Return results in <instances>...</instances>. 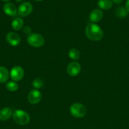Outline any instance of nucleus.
I'll use <instances>...</instances> for the list:
<instances>
[{
	"label": "nucleus",
	"instance_id": "f257e3e1",
	"mask_svg": "<svg viewBox=\"0 0 129 129\" xmlns=\"http://www.w3.org/2000/svg\"><path fill=\"white\" fill-rule=\"evenodd\" d=\"M85 34L89 39L92 41H99L103 37V31L97 24L89 23L85 28Z\"/></svg>",
	"mask_w": 129,
	"mask_h": 129
},
{
	"label": "nucleus",
	"instance_id": "f03ea898",
	"mask_svg": "<svg viewBox=\"0 0 129 129\" xmlns=\"http://www.w3.org/2000/svg\"><path fill=\"white\" fill-rule=\"evenodd\" d=\"M13 118L15 123L22 125H25L29 123L30 120L29 113L22 110H15L13 113Z\"/></svg>",
	"mask_w": 129,
	"mask_h": 129
},
{
	"label": "nucleus",
	"instance_id": "7ed1b4c3",
	"mask_svg": "<svg viewBox=\"0 0 129 129\" xmlns=\"http://www.w3.org/2000/svg\"><path fill=\"white\" fill-rule=\"evenodd\" d=\"M44 38L42 35L37 33H31L27 36V42L33 47H40L44 44Z\"/></svg>",
	"mask_w": 129,
	"mask_h": 129
},
{
	"label": "nucleus",
	"instance_id": "20e7f679",
	"mask_svg": "<svg viewBox=\"0 0 129 129\" xmlns=\"http://www.w3.org/2000/svg\"><path fill=\"white\" fill-rule=\"evenodd\" d=\"M70 112L73 117L75 118H82L87 113V109L81 103H73L70 108Z\"/></svg>",
	"mask_w": 129,
	"mask_h": 129
},
{
	"label": "nucleus",
	"instance_id": "39448f33",
	"mask_svg": "<svg viewBox=\"0 0 129 129\" xmlns=\"http://www.w3.org/2000/svg\"><path fill=\"white\" fill-rule=\"evenodd\" d=\"M10 76L13 81H19L24 78V70L20 66H15L10 71Z\"/></svg>",
	"mask_w": 129,
	"mask_h": 129
},
{
	"label": "nucleus",
	"instance_id": "423d86ee",
	"mask_svg": "<svg viewBox=\"0 0 129 129\" xmlns=\"http://www.w3.org/2000/svg\"><path fill=\"white\" fill-rule=\"evenodd\" d=\"M33 10V6L29 2H24L19 6L18 8V14L22 17H25L30 15Z\"/></svg>",
	"mask_w": 129,
	"mask_h": 129
},
{
	"label": "nucleus",
	"instance_id": "0eeeda50",
	"mask_svg": "<svg viewBox=\"0 0 129 129\" xmlns=\"http://www.w3.org/2000/svg\"><path fill=\"white\" fill-rule=\"evenodd\" d=\"M28 101L31 104L35 105L40 102L42 98L41 93L38 89H32L28 94Z\"/></svg>",
	"mask_w": 129,
	"mask_h": 129
},
{
	"label": "nucleus",
	"instance_id": "6e6552de",
	"mask_svg": "<svg viewBox=\"0 0 129 129\" xmlns=\"http://www.w3.org/2000/svg\"><path fill=\"white\" fill-rule=\"evenodd\" d=\"M81 71V66L77 62H70L67 66V73L70 76L75 77L79 74Z\"/></svg>",
	"mask_w": 129,
	"mask_h": 129
},
{
	"label": "nucleus",
	"instance_id": "1a4fd4ad",
	"mask_svg": "<svg viewBox=\"0 0 129 129\" xmlns=\"http://www.w3.org/2000/svg\"><path fill=\"white\" fill-rule=\"evenodd\" d=\"M6 40L10 45L13 47H16L19 45L21 41L20 36L15 32L8 33L6 36Z\"/></svg>",
	"mask_w": 129,
	"mask_h": 129
},
{
	"label": "nucleus",
	"instance_id": "9d476101",
	"mask_svg": "<svg viewBox=\"0 0 129 129\" xmlns=\"http://www.w3.org/2000/svg\"><path fill=\"white\" fill-rule=\"evenodd\" d=\"M3 11L5 14L10 16H15L18 13L16 6L11 3H6L4 5Z\"/></svg>",
	"mask_w": 129,
	"mask_h": 129
},
{
	"label": "nucleus",
	"instance_id": "9b49d317",
	"mask_svg": "<svg viewBox=\"0 0 129 129\" xmlns=\"http://www.w3.org/2000/svg\"><path fill=\"white\" fill-rule=\"evenodd\" d=\"M103 17V13L99 9H95L92 10L89 14V20L92 23L99 22Z\"/></svg>",
	"mask_w": 129,
	"mask_h": 129
},
{
	"label": "nucleus",
	"instance_id": "f8f14e48",
	"mask_svg": "<svg viewBox=\"0 0 129 129\" xmlns=\"http://www.w3.org/2000/svg\"><path fill=\"white\" fill-rule=\"evenodd\" d=\"M12 110L8 107L3 108L0 110V120L1 121H6L9 118H11L13 115Z\"/></svg>",
	"mask_w": 129,
	"mask_h": 129
},
{
	"label": "nucleus",
	"instance_id": "ddd939ff",
	"mask_svg": "<svg viewBox=\"0 0 129 129\" xmlns=\"http://www.w3.org/2000/svg\"><path fill=\"white\" fill-rule=\"evenodd\" d=\"M9 72L5 67L0 66V83H5L8 80Z\"/></svg>",
	"mask_w": 129,
	"mask_h": 129
},
{
	"label": "nucleus",
	"instance_id": "4468645a",
	"mask_svg": "<svg viewBox=\"0 0 129 129\" xmlns=\"http://www.w3.org/2000/svg\"><path fill=\"white\" fill-rule=\"evenodd\" d=\"M97 5L102 10H108L112 8L113 1L111 0H99Z\"/></svg>",
	"mask_w": 129,
	"mask_h": 129
},
{
	"label": "nucleus",
	"instance_id": "2eb2a0df",
	"mask_svg": "<svg viewBox=\"0 0 129 129\" xmlns=\"http://www.w3.org/2000/svg\"><path fill=\"white\" fill-rule=\"evenodd\" d=\"M24 20L22 18H15L11 22V27L15 30H19L24 26Z\"/></svg>",
	"mask_w": 129,
	"mask_h": 129
},
{
	"label": "nucleus",
	"instance_id": "dca6fc26",
	"mask_svg": "<svg viewBox=\"0 0 129 129\" xmlns=\"http://www.w3.org/2000/svg\"><path fill=\"white\" fill-rule=\"evenodd\" d=\"M115 15L119 18H125L127 16L128 11L123 6H120L115 10Z\"/></svg>",
	"mask_w": 129,
	"mask_h": 129
},
{
	"label": "nucleus",
	"instance_id": "f3484780",
	"mask_svg": "<svg viewBox=\"0 0 129 129\" xmlns=\"http://www.w3.org/2000/svg\"><path fill=\"white\" fill-rule=\"evenodd\" d=\"M68 56L73 60H78L80 57V52L77 49H72L68 52Z\"/></svg>",
	"mask_w": 129,
	"mask_h": 129
},
{
	"label": "nucleus",
	"instance_id": "a211bd4d",
	"mask_svg": "<svg viewBox=\"0 0 129 129\" xmlns=\"http://www.w3.org/2000/svg\"><path fill=\"white\" fill-rule=\"evenodd\" d=\"M6 87L10 91H16L18 88V85L15 81H9L6 83Z\"/></svg>",
	"mask_w": 129,
	"mask_h": 129
},
{
	"label": "nucleus",
	"instance_id": "6ab92c4d",
	"mask_svg": "<svg viewBox=\"0 0 129 129\" xmlns=\"http://www.w3.org/2000/svg\"><path fill=\"white\" fill-rule=\"evenodd\" d=\"M44 86V82L41 79L37 78L35 79L32 82V86L35 88V89H40Z\"/></svg>",
	"mask_w": 129,
	"mask_h": 129
},
{
	"label": "nucleus",
	"instance_id": "aec40b11",
	"mask_svg": "<svg viewBox=\"0 0 129 129\" xmlns=\"http://www.w3.org/2000/svg\"><path fill=\"white\" fill-rule=\"evenodd\" d=\"M24 32L29 35V34H31V28L28 26H25V27H24Z\"/></svg>",
	"mask_w": 129,
	"mask_h": 129
},
{
	"label": "nucleus",
	"instance_id": "412c9836",
	"mask_svg": "<svg viewBox=\"0 0 129 129\" xmlns=\"http://www.w3.org/2000/svg\"><path fill=\"white\" fill-rule=\"evenodd\" d=\"M125 8L127 10L128 12H129V0H126V4H125Z\"/></svg>",
	"mask_w": 129,
	"mask_h": 129
},
{
	"label": "nucleus",
	"instance_id": "4be33fe9",
	"mask_svg": "<svg viewBox=\"0 0 129 129\" xmlns=\"http://www.w3.org/2000/svg\"><path fill=\"white\" fill-rule=\"evenodd\" d=\"M111 1H112L113 3H115L118 4V3H120L123 0H111Z\"/></svg>",
	"mask_w": 129,
	"mask_h": 129
},
{
	"label": "nucleus",
	"instance_id": "5701e85b",
	"mask_svg": "<svg viewBox=\"0 0 129 129\" xmlns=\"http://www.w3.org/2000/svg\"><path fill=\"white\" fill-rule=\"evenodd\" d=\"M15 1H16V2H21V1H22L23 0H15Z\"/></svg>",
	"mask_w": 129,
	"mask_h": 129
},
{
	"label": "nucleus",
	"instance_id": "b1692460",
	"mask_svg": "<svg viewBox=\"0 0 129 129\" xmlns=\"http://www.w3.org/2000/svg\"><path fill=\"white\" fill-rule=\"evenodd\" d=\"M1 1H5V2H8V1H10V0H1Z\"/></svg>",
	"mask_w": 129,
	"mask_h": 129
},
{
	"label": "nucleus",
	"instance_id": "393cba45",
	"mask_svg": "<svg viewBox=\"0 0 129 129\" xmlns=\"http://www.w3.org/2000/svg\"><path fill=\"white\" fill-rule=\"evenodd\" d=\"M34 1H43V0H34Z\"/></svg>",
	"mask_w": 129,
	"mask_h": 129
}]
</instances>
